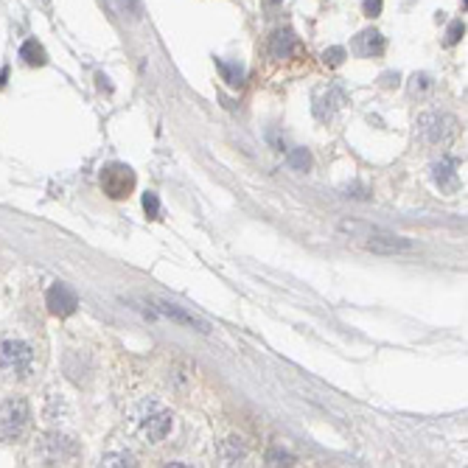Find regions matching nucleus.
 I'll use <instances>...</instances> for the list:
<instances>
[{
	"instance_id": "nucleus-1",
	"label": "nucleus",
	"mask_w": 468,
	"mask_h": 468,
	"mask_svg": "<svg viewBox=\"0 0 468 468\" xmlns=\"http://www.w3.org/2000/svg\"><path fill=\"white\" fill-rule=\"evenodd\" d=\"M31 409L26 398H6L0 404V440H15L29 429Z\"/></svg>"
},
{
	"instance_id": "nucleus-2",
	"label": "nucleus",
	"mask_w": 468,
	"mask_h": 468,
	"mask_svg": "<svg viewBox=\"0 0 468 468\" xmlns=\"http://www.w3.org/2000/svg\"><path fill=\"white\" fill-rule=\"evenodd\" d=\"M31 362H34V351L23 339H9L0 348V370L9 376H26L31 370Z\"/></svg>"
},
{
	"instance_id": "nucleus-3",
	"label": "nucleus",
	"mask_w": 468,
	"mask_h": 468,
	"mask_svg": "<svg viewBox=\"0 0 468 468\" xmlns=\"http://www.w3.org/2000/svg\"><path fill=\"white\" fill-rule=\"evenodd\" d=\"M101 188L110 199H126L135 191V171L126 163H110L101 168Z\"/></svg>"
},
{
	"instance_id": "nucleus-4",
	"label": "nucleus",
	"mask_w": 468,
	"mask_h": 468,
	"mask_svg": "<svg viewBox=\"0 0 468 468\" xmlns=\"http://www.w3.org/2000/svg\"><path fill=\"white\" fill-rule=\"evenodd\" d=\"M418 132L426 143H446L457 132V121L443 112H423L418 118Z\"/></svg>"
},
{
	"instance_id": "nucleus-5",
	"label": "nucleus",
	"mask_w": 468,
	"mask_h": 468,
	"mask_svg": "<svg viewBox=\"0 0 468 468\" xmlns=\"http://www.w3.org/2000/svg\"><path fill=\"white\" fill-rule=\"evenodd\" d=\"M40 457L45 460V465H59V462H71L76 457V443L65 434H48L40 443Z\"/></svg>"
},
{
	"instance_id": "nucleus-6",
	"label": "nucleus",
	"mask_w": 468,
	"mask_h": 468,
	"mask_svg": "<svg viewBox=\"0 0 468 468\" xmlns=\"http://www.w3.org/2000/svg\"><path fill=\"white\" fill-rule=\"evenodd\" d=\"M45 303H48V312H51L54 317H71V314L79 309L76 292H73L68 284H62V281H57V284L48 289Z\"/></svg>"
},
{
	"instance_id": "nucleus-7",
	"label": "nucleus",
	"mask_w": 468,
	"mask_h": 468,
	"mask_svg": "<svg viewBox=\"0 0 468 468\" xmlns=\"http://www.w3.org/2000/svg\"><path fill=\"white\" fill-rule=\"evenodd\" d=\"M365 247L370 253H376V256H398V253H409L412 242L404 239V236H395V233H390V230H381V233H376V236H370L365 242Z\"/></svg>"
},
{
	"instance_id": "nucleus-8",
	"label": "nucleus",
	"mask_w": 468,
	"mask_h": 468,
	"mask_svg": "<svg viewBox=\"0 0 468 468\" xmlns=\"http://www.w3.org/2000/svg\"><path fill=\"white\" fill-rule=\"evenodd\" d=\"M432 180L440 191H457L460 188V174H457V163L451 157H440L434 166H432Z\"/></svg>"
},
{
	"instance_id": "nucleus-9",
	"label": "nucleus",
	"mask_w": 468,
	"mask_h": 468,
	"mask_svg": "<svg viewBox=\"0 0 468 468\" xmlns=\"http://www.w3.org/2000/svg\"><path fill=\"white\" fill-rule=\"evenodd\" d=\"M154 306H157V314H163V317H168V320H174V323H180V326L196 328V331H202V334H207V331H210V323H205V320H199V317H193V314L182 312V309H180V306H174V303L154 300Z\"/></svg>"
},
{
	"instance_id": "nucleus-10",
	"label": "nucleus",
	"mask_w": 468,
	"mask_h": 468,
	"mask_svg": "<svg viewBox=\"0 0 468 468\" xmlns=\"http://www.w3.org/2000/svg\"><path fill=\"white\" fill-rule=\"evenodd\" d=\"M174 415L171 412H166V409H160V412H154V415H149L146 418V423H143V432H146V437L152 440V443H160V440H166V434L171 432V421Z\"/></svg>"
},
{
	"instance_id": "nucleus-11",
	"label": "nucleus",
	"mask_w": 468,
	"mask_h": 468,
	"mask_svg": "<svg viewBox=\"0 0 468 468\" xmlns=\"http://www.w3.org/2000/svg\"><path fill=\"white\" fill-rule=\"evenodd\" d=\"M295 48H298V37L292 29H278L270 40V54L275 59H289L295 54Z\"/></svg>"
},
{
	"instance_id": "nucleus-12",
	"label": "nucleus",
	"mask_w": 468,
	"mask_h": 468,
	"mask_svg": "<svg viewBox=\"0 0 468 468\" xmlns=\"http://www.w3.org/2000/svg\"><path fill=\"white\" fill-rule=\"evenodd\" d=\"M384 37L376 31V29H367V31H362L359 37H356V51L362 54V57H367V59H373V57H381L384 54Z\"/></svg>"
},
{
	"instance_id": "nucleus-13",
	"label": "nucleus",
	"mask_w": 468,
	"mask_h": 468,
	"mask_svg": "<svg viewBox=\"0 0 468 468\" xmlns=\"http://www.w3.org/2000/svg\"><path fill=\"white\" fill-rule=\"evenodd\" d=\"M219 460H221V465H242L247 460V448L239 443V437H227L219 446Z\"/></svg>"
},
{
	"instance_id": "nucleus-14",
	"label": "nucleus",
	"mask_w": 468,
	"mask_h": 468,
	"mask_svg": "<svg viewBox=\"0 0 468 468\" xmlns=\"http://www.w3.org/2000/svg\"><path fill=\"white\" fill-rule=\"evenodd\" d=\"M20 59H23L29 68H43V65L48 62V54H45V48H43L37 40H26L23 48H20Z\"/></svg>"
},
{
	"instance_id": "nucleus-15",
	"label": "nucleus",
	"mask_w": 468,
	"mask_h": 468,
	"mask_svg": "<svg viewBox=\"0 0 468 468\" xmlns=\"http://www.w3.org/2000/svg\"><path fill=\"white\" fill-rule=\"evenodd\" d=\"M216 68L221 71L224 82H227V85H233V87H239V85L244 82V71H242L239 65H227L224 59H216Z\"/></svg>"
},
{
	"instance_id": "nucleus-16",
	"label": "nucleus",
	"mask_w": 468,
	"mask_h": 468,
	"mask_svg": "<svg viewBox=\"0 0 468 468\" xmlns=\"http://www.w3.org/2000/svg\"><path fill=\"white\" fill-rule=\"evenodd\" d=\"M432 85H434L432 76H426V73H415V76L409 79V87H407V90H409L412 98H423V96L432 90Z\"/></svg>"
},
{
	"instance_id": "nucleus-17",
	"label": "nucleus",
	"mask_w": 468,
	"mask_h": 468,
	"mask_svg": "<svg viewBox=\"0 0 468 468\" xmlns=\"http://www.w3.org/2000/svg\"><path fill=\"white\" fill-rule=\"evenodd\" d=\"M286 163H289L295 171H309V168H312V154H309L306 149H295V152H289Z\"/></svg>"
},
{
	"instance_id": "nucleus-18",
	"label": "nucleus",
	"mask_w": 468,
	"mask_h": 468,
	"mask_svg": "<svg viewBox=\"0 0 468 468\" xmlns=\"http://www.w3.org/2000/svg\"><path fill=\"white\" fill-rule=\"evenodd\" d=\"M295 462H298V457L284 451V448H270L267 451V465H295Z\"/></svg>"
},
{
	"instance_id": "nucleus-19",
	"label": "nucleus",
	"mask_w": 468,
	"mask_h": 468,
	"mask_svg": "<svg viewBox=\"0 0 468 468\" xmlns=\"http://www.w3.org/2000/svg\"><path fill=\"white\" fill-rule=\"evenodd\" d=\"M118 9H121V15L129 17V20H140V15H143L140 0H118Z\"/></svg>"
},
{
	"instance_id": "nucleus-20",
	"label": "nucleus",
	"mask_w": 468,
	"mask_h": 468,
	"mask_svg": "<svg viewBox=\"0 0 468 468\" xmlns=\"http://www.w3.org/2000/svg\"><path fill=\"white\" fill-rule=\"evenodd\" d=\"M345 57H348V51H345V48H339V45H334V48H326V51H323V62H326V65H331V68L342 65V62H345Z\"/></svg>"
},
{
	"instance_id": "nucleus-21",
	"label": "nucleus",
	"mask_w": 468,
	"mask_h": 468,
	"mask_svg": "<svg viewBox=\"0 0 468 468\" xmlns=\"http://www.w3.org/2000/svg\"><path fill=\"white\" fill-rule=\"evenodd\" d=\"M462 37H465V23H462V20H454V23L448 26V31H446V45H457Z\"/></svg>"
},
{
	"instance_id": "nucleus-22",
	"label": "nucleus",
	"mask_w": 468,
	"mask_h": 468,
	"mask_svg": "<svg viewBox=\"0 0 468 468\" xmlns=\"http://www.w3.org/2000/svg\"><path fill=\"white\" fill-rule=\"evenodd\" d=\"M143 207H146V213L152 216V219H160V199H157V193H143Z\"/></svg>"
},
{
	"instance_id": "nucleus-23",
	"label": "nucleus",
	"mask_w": 468,
	"mask_h": 468,
	"mask_svg": "<svg viewBox=\"0 0 468 468\" xmlns=\"http://www.w3.org/2000/svg\"><path fill=\"white\" fill-rule=\"evenodd\" d=\"M381 6H384V0H362L365 17H379V15H381Z\"/></svg>"
},
{
	"instance_id": "nucleus-24",
	"label": "nucleus",
	"mask_w": 468,
	"mask_h": 468,
	"mask_svg": "<svg viewBox=\"0 0 468 468\" xmlns=\"http://www.w3.org/2000/svg\"><path fill=\"white\" fill-rule=\"evenodd\" d=\"M104 465H135V457L132 454H107Z\"/></svg>"
},
{
	"instance_id": "nucleus-25",
	"label": "nucleus",
	"mask_w": 468,
	"mask_h": 468,
	"mask_svg": "<svg viewBox=\"0 0 468 468\" xmlns=\"http://www.w3.org/2000/svg\"><path fill=\"white\" fill-rule=\"evenodd\" d=\"M345 196H353V199H367V188H365V185H348V188H345Z\"/></svg>"
},
{
	"instance_id": "nucleus-26",
	"label": "nucleus",
	"mask_w": 468,
	"mask_h": 468,
	"mask_svg": "<svg viewBox=\"0 0 468 468\" xmlns=\"http://www.w3.org/2000/svg\"><path fill=\"white\" fill-rule=\"evenodd\" d=\"M381 82H384L387 87H393V85H398V73H384V76H381Z\"/></svg>"
}]
</instances>
